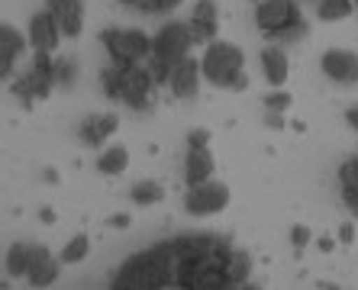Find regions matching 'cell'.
Masks as SVG:
<instances>
[{
  "label": "cell",
  "instance_id": "1",
  "mask_svg": "<svg viewBox=\"0 0 358 290\" xmlns=\"http://www.w3.org/2000/svg\"><path fill=\"white\" fill-rule=\"evenodd\" d=\"M178 281V258L171 242H155L136 252L113 271L110 290H165Z\"/></svg>",
  "mask_w": 358,
  "mask_h": 290
},
{
  "label": "cell",
  "instance_id": "2",
  "mask_svg": "<svg viewBox=\"0 0 358 290\" xmlns=\"http://www.w3.org/2000/svg\"><path fill=\"white\" fill-rule=\"evenodd\" d=\"M255 29L275 45H294L310 36V20L303 17L300 0H259Z\"/></svg>",
  "mask_w": 358,
  "mask_h": 290
},
{
  "label": "cell",
  "instance_id": "3",
  "mask_svg": "<svg viewBox=\"0 0 358 290\" xmlns=\"http://www.w3.org/2000/svg\"><path fill=\"white\" fill-rule=\"evenodd\" d=\"M200 75L217 91H245L249 87V71H245V52L236 42L213 39L200 52Z\"/></svg>",
  "mask_w": 358,
  "mask_h": 290
},
{
  "label": "cell",
  "instance_id": "4",
  "mask_svg": "<svg viewBox=\"0 0 358 290\" xmlns=\"http://www.w3.org/2000/svg\"><path fill=\"white\" fill-rule=\"evenodd\" d=\"M194 45H197V42H194V36H191L187 20H168V23L159 26V33L152 36V55H149V61H145L159 87H165L171 71L191 55Z\"/></svg>",
  "mask_w": 358,
  "mask_h": 290
},
{
  "label": "cell",
  "instance_id": "5",
  "mask_svg": "<svg viewBox=\"0 0 358 290\" xmlns=\"http://www.w3.org/2000/svg\"><path fill=\"white\" fill-rule=\"evenodd\" d=\"M103 52L110 55V61L120 68H133L145 65L152 55V36L139 26H107L100 33Z\"/></svg>",
  "mask_w": 358,
  "mask_h": 290
},
{
  "label": "cell",
  "instance_id": "6",
  "mask_svg": "<svg viewBox=\"0 0 358 290\" xmlns=\"http://www.w3.org/2000/svg\"><path fill=\"white\" fill-rule=\"evenodd\" d=\"M233 200L229 184L223 181H207L197 184V187H187L184 191V213L194 216V219H207V216H220Z\"/></svg>",
  "mask_w": 358,
  "mask_h": 290
},
{
  "label": "cell",
  "instance_id": "7",
  "mask_svg": "<svg viewBox=\"0 0 358 290\" xmlns=\"http://www.w3.org/2000/svg\"><path fill=\"white\" fill-rule=\"evenodd\" d=\"M155 91H159V84L152 78L149 65L126 68V87H123L126 110H133V113H152V110H155Z\"/></svg>",
  "mask_w": 358,
  "mask_h": 290
},
{
  "label": "cell",
  "instance_id": "8",
  "mask_svg": "<svg viewBox=\"0 0 358 290\" xmlns=\"http://www.w3.org/2000/svg\"><path fill=\"white\" fill-rule=\"evenodd\" d=\"M320 71L326 81L339 84V87H355L358 84V52L352 49H326L320 55Z\"/></svg>",
  "mask_w": 358,
  "mask_h": 290
},
{
  "label": "cell",
  "instance_id": "9",
  "mask_svg": "<svg viewBox=\"0 0 358 290\" xmlns=\"http://www.w3.org/2000/svg\"><path fill=\"white\" fill-rule=\"evenodd\" d=\"M168 242L175 249L178 265H187V261H200V258L220 252L226 235H217V232H184V235H175V239H168Z\"/></svg>",
  "mask_w": 358,
  "mask_h": 290
},
{
  "label": "cell",
  "instance_id": "10",
  "mask_svg": "<svg viewBox=\"0 0 358 290\" xmlns=\"http://www.w3.org/2000/svg\"><path fill=\"white\" fill-rule=\"evenodd\" d=\"M26 39H29V49H33V52H49V55H55V52H59V45L65 42V36H62L59 23L52 20L49 10L42 7V10H36L33 17H29Z\"/></svg>",
  "mask_w": 358,
  "mask_h": 290
},
{
  "label": "cell",
  "instance_id": "11",
  "mask_svg": "<svg viewBox=\"0 0 358 290\" xmlns=\"http://www.w3.org/2000/svg\"><path fill=\"white\" fill-rule=\"evenodd\" d=\"M120 129V116L113 110H103V113H87L78 123V139L87 149H100V145H110V139L117 136Z\"/></svg>",
  "mask_w": 358,
  "mask_h": 290
},
{
  "label": "cell",
  "instance_id": "12",
  "mask_svg": "<svg viewBox=\"0 0 358 290\" xmlns=\"http://www.w3.org/2000/svg\"><path fill=\"white\" fill-rule=\"evenodd\" d=\"M29 39L20 33L17 26L0 23V81H13L17 78V61L26 55Z\"/></svg>",
  "mask_w": 358,
  "mask_h": 290
},
{
  "label": "cell",
  "instance_id": "13",
  "mask_svg": "<svg viewBox=\"0 0 358 290\" xmlns=\"http://www.w3.org/2000/svg\"><path fill=\"white\" fill-rule=\"evenodd\" d=\"M187 26H191V36H194L197 45H210L213 39H220V7H217V0H197V3L191 7Z\"/></svg>",
  "mask_w": 358,
  "mask_h": 290
},
{
  "label": "cell",
  "instance_id": "14",
  "mask_svg": "<svg viewBox=\"0 0 358 290\" xmlns=\"http://www.w3.org/2000/svg\"><path fill=\"white\" fill-rule=\"evenodd\" d=\"M200 81H203V75H200V58L187 55L181 65L171 71L165 91L171 94L175 100H194L200 94Z\"/></svg>",
  "mask_w": 358,
  "mask_h": 290
},
{
  "label": "cell",
  "instance_id": "15",
  "mask_svg": "<svg viewBox=\"0 0 358 290\" xmlns=\"http://www.w3.org/2000/svg\"><path fill=\"white\" fill-rule=\"evenodd\" d=\"M26 78L33 84L36 100H49L52 91H59V81H55V55L49 52H33L29 65H26Z\"/></svg>",
  "mask_w": 358,
  "mask_h": 290
},
{
  "label": "cell",
  "instance_id": "16",
  "mask_svg": "<svg viewBox=\"0 0 358 290\" xmlns=\"http://www.w3.org/2000/svg\"><path fill=\"white\" fill-rule=\"evenodd\" d=\"M59 277H62V258L39 242V245H36V255H33V265L26 271V284L33 290H49Z\"/></svg>",
  "mask_w": 358,
  "mask_h": 290
},
{
  "label": "cell",
  "instance_id": "17",
  "mask_svg": "<svg viewBox=\"0 0 358 290\" xmlns=\"http://www.w3.org/2000/svg\"><path fill=\"white\" fill-rule=\"evenodd\" d=\"M45 10L59 23L65 39H78L84 33V0H45Z\"/></svg>",
  "mask_w": 358,
  "mask_h": 290
},
{
  "label": "cell",
  "instance_id": "18",
  "mask_svg": "<svg viewBox=\"0 0 358 290\" xmlns=\"http://www.w3.org/2000/svg\"><path fill=\"white\" fill-rule=\"evenodd\" d=\"M262 65V78H265L271 87H287V78H291V58H287V49L284 45H265L259 55Z\"/></svg>",
  "mask_w": 358,
  "mask_h": 290
},
{
  "label": "cell",
  "instance_id": "19",
  "mask_svg": "<svg viewBox=\"0 0 358 290\" xmlns=\"http://www.w3.org/2000/svg\"><path fill=\"white\" fill-rule=\"evenodd\" d=\"M213 171H217L213 152L210 149H187V155H184V184H187V187L213 181Z\"/></svg>",
  "mask_w": 358,
  "mask_h": 290
},
{
  "label": "cell",
  "instance_id": "20",
  "mask_svg": "<svg viewBox=\"0 0 358 290\" xmlns=\"http://www.w3.org/2000/svg\"><path fill=\"white\" fill-rule=\"evenodd\" d=\"M36 245L39 242H13L7 249V258H3V271H7L10 281H26V271L33 265Z\"/></svg>",
  "mask_w": 358,
  "mask_h": 290
},
{
  "label": "cell",
  "instance_id": "21",
  "mask_svg": "<svg viewBox=\"0 0 358 290\" xmlns=\"http://www.w3.org/2000/svg\"><path fill=\"white\" fill-rule=\"evenodd\" d=\"M94 168H97L103 177H120V174H126V168H129V149H126L123 142H110V145L100 149Z\"/></svg>",
  "mask_w": 358,
  "mask_h": 290
},
{
  "label": "cell",
  "instance_id": "22",
  "mask_svg": "<svg viewBox=\"0 0 358 290\" xmlns=\"http://www.w3.org/2000/svg\"><path fill=\"white\" fill-rule=\"evenodd\" d=\"M123 87H126V68L120 65H103L100 68V91L110 103H123Z\"/></svg>",
  "mask_w": 358,
  "mask_h": 290
},
{
  "label": "cell",
  "instance_id": "23",
  "mask_svg": "<svg viewBox=\"0 0 358 290\" xmlns=\"http://www.w3.org/2000/svg\"><path fill=\"white\" fill-rule=\"evenodd\" d=\"M162 200H165V187L159 181H152V177H142L129 187V203L133 207H155Z\"/></svg>",
  "mask_w": 358,
  "mask_h": 290
},
{
  "label": "cell",
  "instance_id": "24",
  "mask_svg": "<svg viewBox=\"0 0 358 290\" xmlns=\"http://www.w3.org/2000/svg\"><path fill=\"white\" fill-rule=\"evenodd\" d=\"M317 20L323 23H342L355 13V0H317Z\"/></svg>",
  "mask_w": 358,
  "mask_h": 290
},
{
  "label": "cell",
  "instance_id": "25",
  "mask_svg": "<svg viewBox=\"0 0 358 290\" xmlns=\"http://www.w3.org/2000/svg\"><path fill=\"white\" fill-rule=\"evenodd\" d=\"M87 255H91V235H87V232H75L59 252L62 265H81Z\"/></svg>",
  "mask_w": 358,
  "mask_h": 290
},
{
  "label": "cell",
  "instance_id": "26",
  "mask_svg": "<svg viewBox=\"0 0 358 290\" xmlns=\"http://www.w3.org/2000/svg\"><path fill=\"white\" fill-rule=\"evenodd\" d=\"M226 277H229V284L252 281V255L245 249H233V255L226 261Z\"/></svg>",
  "mask_w": 358,
  "mask_h": 290
},
{
  "label": "cell",
  "instance_id": "27",
  "mask_svg": "<svg viewBox=\"0 0 358 290\" xmlns=\"http://www.w3.org/2000/svg\"><path fill=\"white\" fill-rule=\"evenodd\" d=\"M78 58L71 55H55V81H59V91H71L78 84V78H81V71H78Z\"/></svg>",
  "mask_w": 358,
  "mask_h": 290
},
{
  "label": "cell",
  "instance_id": "28",
  "mask_svg": "<svg viewBox=\"0 0 358 290\" xmlns=\"http://www.w3.org/2000/svg\"><path fill=\"white\" fill-rule=\"evenodd\" d=\"M10 94H13V100H17L23 110H33L39 100H36V91L33 84H29V78H26V71H20L13 81H10Z\"/></svg>",
  "mask_w": 358,
  "mask_h": 290
},
{
  "label": "cell",
  "instance_id": "29",
  "mask_svg": "<svg viewBox=\"0 0 358 290\" xmlns=\"http://www.w3.org/2000/svg\"><path fill=\"white\" fill-rule=\"evenodd\" d=\"M262 103H265V113H284L287 116V110L294 107V94L287 91V87H271V91L262 97Z\"/></svg>",
  "mask_w": 358,
  "mask_h": 290
},
{
  "label": "cell",
  "instance_id": "30",
  "mask_svg": "<svg viewBox=\"0 0 358 290\" xmlns=\"http://www.w3.org/2000/svg\"><path fill=\"white\" fill-rule=\"evenodd\" d=\"M336 181H339L342 191H358V155H349L336 171Z\"/></svg>",
  "mask_w": 358,
  "mask_h": 290
},
{
  "label": "cell",
  "instance_id": "31",
  "mask_svg": "<svg viewBox=\"0 0 358 290\" xmlns=\"http://www.w3.org/2000/svg\"><path fill=\"white\" fill-rule=\"evenodd\" d=\"M310 242H313V232L307 229V223H297V226H291V245L297 252H303L310 245Z\"/></svg>",
  "mask_w": 358,
  "mask_h": 290
},
{
  "label": "cell",
  "instance_id": "32",
  "mask_svg": "<svg viewBox=\"0 0 358 290\" xmlns=\"http://www.w3.org/2000/svg\"><path fill=\"white\" fill-rule=\"evenodd\" d=\"M120 7L126 10H136V13H149V17H155V0H117Z\"/></svg>",
  "mask_w": 358,
  "mask_h": 290
},
{
  "label": "cell",
  "instance_id": "33",
  "mask_svg": "<svg viewBox=\"0 0 358 290\" xmlns=\"http://www.w3.org/2000/svg\"><path fill=\"white\" fill-rule=\"evenodd\" d=\"M187 149H210V129H191L187 133Z\"/></svg>",
  "mask_w": 358,
  "mask_h": 290
},
{
  "label": "cell",
  "instance_id": "34",
  "mask_svg": "<svg viewBox=\"0 0 358 290\" xmlns=\"http://www.w3.org/2000/svg\"><path fill=\"white\" fill-rule=\"evenodd\" d=\"M342 207L358 223V191H342Z\"/></svg>",
  "mask_w": 358,
  "mask_h": 290
},
{
  "label": "cell",
  "instance_id": "35",
  "mask_svg": "<svg viewBox=\"0 0 358 290\" xmlns=\"http://www.w3.org/2000/svg\"><path fill=\"white\" fill-rule=\"evenodd\" d=\"M336 235H339L342 245H352V242H355V219H352V223H342Z\"/></svg>",
  "mask_w": 358,
  "mask_h": 290
},
{
  "label": "cell",
  "instance_id": "36",
  "mask_svg": "<svg viewBox=\"0 0 358 290\" xmlns=\"http://www.w3.org/2000/svg\"><path fill=\"white\" fill-rule=\"evenodd\" d=\"M129 223H133V216H129V213H113L107 219L110 229H129Z\"/></svg>",
  "mask_w": 358,
  "mask_h": 290
},
{
  "label": "cell",
  "instance_id": "37",
  "mask_svg": "<svg viewBox=\"0 0 358 290\" xmlns=\"http://www.w3.org/2000/svg\"><path fill=\"white\" fill-rule=\"evenodd\" d=\"M265 126L268 129H284L287 119H284V113H265Z\"/></svg>",
  "mask_w": 358,
  "mask_h": 290
},
{
  "label": "cell",
  "instance_id": "38",
  "mask_svg": "<svg viewBox=\"0 0 358 290\" xmlns=\"http://www.w3.org/2000/svg\"><path fill=\"white\" fill-rule=\"evenodd\" d=\"M345 126H349L352 133L358 136V103H352V107L345 110Z\"/></svg>",
  "mask_w": 358,
  "mask_h": 290
},
{
  "label": "cell",
  "instance_id": "39",
  "mask_svg": "<svg viewBox=\"0 0 358 290\" xmlns=\"http://www.w3.org/2000/svg\"><path fill=\"white\" fill-rule=\"evenodd\" d=\"M42 181H45V184H59L62 181V174H59V168H42Z\"/></svg>",
  "mask_w": 358,
  "mask_h": 290
},
{
  "label": "cell",
  "instance_id": "40",
  "mask_svg": "<svg viewBox=\"0 0 358 290\" xmlns=\"http://www.w3.org/2000/svg\"><path fill=\"white\" fill-rule=\"evenodd\" d=\"M55 219H59V216H55V210H52V207H39V223L52 226Z\"/></svg>",
  "mask_w": 358,
  "mask_h": 290
},
{
  "label": "cell",
  "instance_id": "41",
  "mask_svg": "<svg viewBox=\"0 0 358 290\" xmlns=\"http://www.w3.org/2000/svg\"><path fill=\"white\" fill-rule=\"evenodd\" d=\"M317 249L320 252H333L336 249V239H329V235H320V239H317Z\"/></svg>",
  "mask_w": 358,
  "mask_h": 290
},
{
  "label": "cell",
  "instance_id": "42",
  "mask_svg": "<svg viewBox=\"0 0 358 290\" xmlns=\"http://www.w3.org/2000/svg\"><path fill=\"white\" fill-rule=\"evenodd\" d=\"M233 290H262V284H255V281H242V284H233Z\"/></svg>",
  "mask_w": 358,
  "mask_h": 290
},
{
  "label": "cell",
  "instance_id": "43",
  "mask_svg": "<svg viewBox=\"0 0 358 290\" xmlns=\"http://www.w3.org/2000/svg\"><path fill=\"white\" fill-rule=\"evenodd\" d=\"M165 290H184V287H181V284H171V287H165Z\"/></svg>",
  "mask_w": 358,
  "mask_h": 290
},
{
  "label": "cell",
  "instance_id": "44",
  "mask_svg": "<svg viewBox=\"0 0 358 290\" xmlns=\"http://www.w3.org/2000/svg\"><path fill=\"white\" fill-rule=\"evenodd\" d=\"M300 3H313V7H317V0H300Z\"/></svg>",
  "mask_w": 358,
  "mask_h": 290
},
{
  "label": "cell",
  "instance_id": "45",
  "mask_svg": "<svg viewBox=\"0 0 358 290\" xmlns=\"http://www.w3.org/2000/svg\"><path fill=\"white\" fill-rule=\"evenodd\" d=\"M355 13H358V0H355Z\"/></svg>",
  "mask_w": 358,
  "mask_h": 290
}]
</instances>
